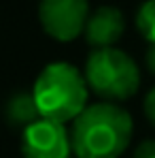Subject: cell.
Segmentation results:
<instances>
[{"mask_svg": "<svg viewBox=\"0 0 155 158\" xmlns=\"http://www.w3.org/2000/svg\"><path fill=\"white\" fill-rule=\"evenodd\" d=\"M134 132L132 115L117 103L87 105L72 120L70 143L77 158H119Z\"/></svg>", "mask_w": 155, "mask_h": 158, "instance_id": "obj_1", "label": "cell"}, {"mask_svg": "<svg viewBox=\"0 0 155 158\" xmlns=\"http://www.w3.org/2000/svg\"><path fill=\"white\" fill-rule=\"evenodd\" d=\"M32 96L41 111V118L64 124L79 118L87 107L89 85L77 66L68 62H51L36 77Z\"/></svg>", "mask_w": 155, "mask_h": 158, "instance_id": "obj_2", "label": "cell"}, {"mask_svg": "<svg viewBox=\"0 0 155 158\" xmlns=\"http://www.w3.org/2000/svg\"><path fill=\"white\" fill-rule=\"evenodd\" d=\"M87 85L108 103L128 101L140 88V69L134 58L117 47L94 49L85 62Z\"/></svg>", "mask_w": 155, "mask_h": 158, "instance_id": "obj_3", "label": "cell"}, {"mask_svg": "<svg viewBox=\"0 0 155 158\" xmlns=\"http://www.w3.org/2000/svg\"><path fill=\"white\" fill-rule=\"evenodd\" d=\"M89 17L87 0H41L38 19L43 30L60 43L81 36Z\"/></svg>", "mask_w": 155, "mask_h": 158, "instance_id": "obj_4", "label": "cell"}, {"mask_svg": "<svg viewBox=\"0 0 155 158\" xmlns=\"http://www.w3.org/2000/svg\"><path fill=\"white\" fill-rule=\"evenodd\" d=\"M24 158H70V132L62 122L38 118L21 135Z\"/></svg>", "mask_w": 155, "mask_h": 158, "instance_id": "obj_5", "label": "cell"}, {"mask_svg": "<svg viewBox=\"0 0 155 158\" xmlns=\"http://www.w3.org/2000/svg\"><path fill=\"white\" fill-rule=\"evenodd\" d=\"M126 32V17L117 6H98L94 13H89L85 24V39L94 49L115 47V43Z\"/></svg>", "mask_w": 155, "mask_h": 158, "instance_id": "obj_6", "label": "cell"}, {"mask_svg": "<svg viewBox=\"0 0 155 158\" xmlns=\"http://www.w3.org/2000/svg\"><path fill=\"white\" fill-rule=\"evenodd\" d=\"M4 118L11 126L21 131L28 128L32 122H36L41 118V111L36 107L32 92H15L4 105Z\"/></svg>", "mask_w": 155, "mask_h": 158, "instance_id": "obj_7", "label": "cell"}, {"mask_svg": "<svg viewBox=\"0 0 155 158\" xmlns=\"http://www.w3.org/2000/svg\"><path fill=\"white\" fill-rule=\"evenodd\" d=\"M136 28L151 45H155V0H147L138 6Z\"/></svg>", "mask_w": 155, "mask_h": 158, "instance_id": "obj_8", "label": "cell"}, {"mask_svg": "<svg viewBox=\"0 0 155 158\" xmlns=\"http://www.w3.org/2000/svg\"><path fill=\"white\" fill-rule=\"evenodd\" d=\"M132 158H155V139H145L136 150Z\"/></svg>", "mask_w": 155, "mask_h": 158, "instance_id": "obj_9", "label": "cell"}, {"mask_svg": "<svg viewBox=\"0 0 155 158\" xmlns=\"http://www.w3.org/2000/svg\"><path fill=\"white\" fill-rule=\"evenodd\" d=\"M145 115L151 122V126H155V85L147 92V96H145Z\"/></svg>", "mask_w": 155, "mask_h": 158, "instance_id": "obj_10", "label": "cell"}, {"mask_svg": "<svg viewBox=\"0 0 155 158\" xmlns=\"http://www.w3.org/2000/svg\"><path fill=\"white\" fill-rule=\"evenodd\" d=\"M147 69L155 75V45H151L147 52Z\"/></svg>", "mask_w": 155, "mask_h": 158, "instance_id": "obj_11", "label": "cell"}]
</instances>
